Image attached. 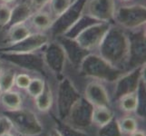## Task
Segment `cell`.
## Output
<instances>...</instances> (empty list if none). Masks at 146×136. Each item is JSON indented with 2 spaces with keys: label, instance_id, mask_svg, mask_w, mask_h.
Segmentation results:
<instances>
[{
  "label": "cell",
  "instance_id": "6da1fadb",
  "mask_svg": "<svg viewBox=\"0 0 146 136\" xmlns=\"http://www.w3.org/2000/svg\"><path fill=\"white\" fill-rule=\"evenodd\" d=\"M100 54L113 66L127 62L128 36L119 27H111L99 44Z\"/></svg>",
  "mask_w": 146,
  "mask_h": 136
},
{
  "label": "cell",
  "instance_id": "7a4b0ae2",
  "mask_svg": "<svg viewBox=\"0 0 146 136\" xmlns=\"http://www.w3.org/2000/svg\"><path fill=\"white\" fill-rule=\"evenodd\" d=\"M79 67L84 75L108 82L117 80L121 74V71L117 67L108 63L102 56L94 54H88Z\"/></svg>",
  "mask_w": 146,
  "mask_h": 136
},
{
  "label": "cell",
  "instance_id": "3957f363",
  "mask_svg": "<svg viewBox=\"0 0 146 136\" xmlns=\"http://www.w3.org/2000/svg\"><path fill=\"white\" fill-rule=\"evenodd\" d=\"M16 129L24 135L33 136L42 133L43 128L39 121L32 112L27 110H16L7 111L4 113Z\"/></svg>",
  "mask_w": 146,
  "mask_h": 136
},
{
  "label": "cell",
  "instance_id": "277c9868",
  "mask_svg": "<svg viewBox=\"0 0 146 136\" xmlns=\"http://www.w3.org/2000/svg\"><path fill=\"white\" fill-rule=\"evenodd\" d=\"M87 0H74L65 11L59 16L56 21L51 25V30L54 36H60L67 31L81 17Z\"/></svg>",
  "mask_w": 146,
  "mask_h": 136
},
{
  "label": "cell",
  "instance_id": "5b68a950",
  "mask_svg": "<svg viewBox=\"0 0 146 136\" xmlns=\"http://www.w3.org/2000/svg\"><path fill=\"white\" fill-rule=\"evenodd\" d=\"M94 105L85 98L80 97L67 115L68 125L75 129L87 128L93 123Z\"/></svg>",
  "mask_w": 146,
  "mask_h": 136
},
{
  "label": "cell",
  "instance_id": "8992f818",
  "mask_svg": "<svg viewBox=\"0 0 146 136\" xmlns=\"http://www.w3.org/2000/svg\"><path fill=\"white\" fill-rule=\"evenodd\" d=\"M110 28L108 22H97L84 28L74 39L84 49L90 51L98 47Z\"/></svg>",
  "mask_w": 146,
  "mask_h": 136
},
{
  "label": "cell",
  "instance_id": "52a82bcc",
  "mask_svg": "<svg viewBox=\"0 0 146 136\" xmlns=\"http://www.w3.org/2000/svg\"><path fill=\"white\" fill-rule=\"evenodd\" d=\"M113 17L125 28H137L145 24V7L141 5L122 7L114 11Z\"/></svg>",
  "mask_w": 146,
  "mask_h": 136
},
{
  "label": "cell",
  "instance_id": "ba28073f",
  "mask_svg": "<svg viewBox=\"0 0 146 136\" xmlns=\"http://www.w3.org/2000/svg\"><path fill=\"white\" fill-rule=\"evenodd\" d=\"M80 97L81 96L77 93L76 89L74 87V85L68 79L65 78L60 83L57 99V106L60 119H66L70 110Z\"/></svg>",
  "mask_w": 146,
  "mask_h": 136
},
{
  "label": "cell",
  "instance_id": "9c48e42d",
  "mask_svg": "<svg viewBox=\"0 0 146 136\" xmlns=\"http://www.w3.org/2000/svg\"><path fill=\"white\" fill-rule=\"evenodd\" d=\"M128 67L136 68L145 62V36L143 32H138L128 36Z\"/></svg>",
  "mask_w": 146,
  "mask_h": 136
},
{
  "label": "cell",
  "instance_id": "30bf717a",
  "mask_svg": "<svg viewBox=\"0 0 146 136\" xmlns=\"http://www.w3.org/2000/svg\"><path fill=\"white\" fill-rule=\"evenodd\" d=\"M84 9L87 16L96 21L108 22L114 16V0H87Z\"/></svg>",
  "mask_w": 146,
  "mask_h": 136
},
{
  "label": "cell",
  "instance_id": "8fae6325",
  "mask_svg": "<svg viewBox=\"0 0 146 136\" xmlns=\"http://www.w3.org/2000/svg\"><path fill=\"white\" fill-rule=\"evenodd\" d=\"M48 37L44 34H36L26 37L16 44H8L6 46L0 47V52L2 53H33L34 51L42 47L47 44Z\"/></svg>",
  "mask_w": 146,
  "mask_h": 136
},
{
  "label": "cell",
  "instance_id": "7c38bea8",
  "mask_svg": "<svg viewBox=\"0 0 146 136\" xmlns=\"http://www.w3.org/2000/svg\"><path fill=\"white\" fill-rule=\"evenodd\" d=\"M43 59L44 64L54 74H61L64 67L66 56L62 45L58 42H53L48 44L44 48Z\"/></svg>",
  "mask_w": 146,
  "mask_h": 136
},
{
  "label": "cell",
  "instance_id": "4fadbf2b",
  "mask_svg": "<svg viewBox=\"0 0 146 136\" xmlns=\"http://www.w3.org/2000/svg\"><path fill=\"white\" fill-rule=\"evenodd\" d=\"M2 55L8 62L22 68L37 72L44 71V59L33 53H2Z\"/></svg>",
  "mask_w": 146,
  "mask_h": 136
},
{
  "label": "cell",
  "instance_id": "5bb4252c",
  "mask_svg": "<svg viewBox=\"0 0 146 136\" xmlns=\"http://www.w3.org/2000/svg\"><path fill=\"white\" fill-rule=\"evenodd\" d=\"M143 65L134 68L131 73L123 75L118 79L115 88L114 95L116 98H121L124 95L134 94L137 91L142 78Z\"/></svg>",
  "mask_w": 146,
  "mask_h": 136
},
{
  "label": "cell",
  "instance_id": "9a60e30c",
  "mask_svg": "<svg viewBox=\"0 0 146 136\" xmlns=\"http://www.w3.org/2000/svg\"><path fill=\"white\" fill-rule=\"evenodd\" d=\"M58 43L62 45L65 56L70 60L74 66L79 67L84 58L88 54L87 50L80 46L74 39L64 36H58Z\"/></svg>",
  "mask_w": 146,
  "mask_h": 136
},
{
  "label": "cell",
  "instance_id": "2e32d148",
  "mask_svg": "<svg viewBox=\"0 0 146 136\" xmlns=\"http://www.w3.org/2000/svg\"><path fill=\"white\" fill-rule=\"evenodd\" d=\"M85 99L95 106L108 107L109 98L105 89L98 83H91L85 89Z\"/></svg>",
  "mask_w": 146,
  "mask_h": 136
},
{
  "label": "cell",
  "instance_id": "e0dca14e",
  "mask_svg": "<svg viewBox=\"0 0 146 136\" xmlns=\"http://www.w3.org/2000/svg\"><path fill=\"white\" fill-rule=\"evenodd\" d=\"M32 4L28 2H23L17 5L11 10V18L9 25L11 27L15 25L22 24L32 16Z\"/></svg>",
  "mask_w": 146,
  "mask_h": 136
},
{
  "label": "cell",
  "instance_id": "ac0fdd59",
  "mask_svg": "<svg viewBox=\"0 0 146 136\" xmlns=\"http://www.w3.org/2000/svg\"><path fill=\"white\" fill-rule=\"evenodd\" d=\"M29 34H30L29 28L26 25H24L23 23L15 25V26L11 27V29L9 30L7 43L8 44H16L19 41H21V40L25 39L26 37H27Z\"/></svg>",
  "mask_w": 146,
  "mask_h": 136
},
{
  "label": "cell",
  "instance_id": "d6986e66",
  "mask_svg": "<svg viewBox=\"0 0 146 136\" xmlns=\"http://www.w3.org/2000/svg\"><path fill=\"white\" fill-rule=\"evenodd\" d=\"M113 119V113L106 106H96L94 108L93 122L99 125H104Z\"/></svg>",
  "mask_w": 146,
  "mask_h": 136
},
{
  "label": "cell",
  "instance_id": "ffe728a7",
  "mask_svg": "<svg viewBox=\"0 0 146 136\" xmlns=\"http://www.w3.org/2000/svg\"><path fill=\"white\" fill-rule=\"evenodd\" d=\"M36 106L40 111H47L52 105V93L47 84H44L42 93L36 96Z\"/></svg>",
  "mask_w": 146,
  "mask_h": 136
},
{
  "label": "cell",
  "instance_id": "44dd1931",
  "mask_svg": "<svg viewBox=\"0 0 146 136\" xmlns=\"http://www.w3.org/2000/svg\"><path fill=\"white\" fill-rule=\"evenodd\" d=\"M31 23L35 27L38 29H46L53 24L52 18L48 14L44 12H38L31 17Z\"/></svg>",
  "mask_w": 146,
  "mask_h": 136
},
{
  "label": "cell",
  "instance_id": "7402d4cb",
  "mask_svg": "<svg viewBox=\"0 0 146 136\" xmlns=\"http://www.w3.org/2000/svg\"><path fill=\"white\" fill-rule=\"evenodd\" d=\"M98 136H122L119 123L112 119L107 123L102 125L98 131Z\"/></svg>",
  "mask_w": 146,
  "mask_h": 136
},
{
  "label": "cell",
  "instance_id": "603a6c76",
  "mask_svg": "<svg viewBox=\"0 0 146 136\" xmlns=\"http://www.w3.org/2000/svg\"><path fill=\"white\" fill-rule=\"evenodd\" d=\"M2 102L5 104V106L8 109L16 110L18 109L20 104H21V97L16 92H5L2 95Z\"/></svg>",
  "mask_w": 146,
  "mask_h": 136
},
{
  "label": "cell",
  "instance_id": "cb8c5ba5",
  "mask_svg": "<svg viewBox=\"0 0 146 136\" xmlns=\"http://www.w3.org/2000/svg\"><path fill=\"white\" fill-rule=\"evenodd\" d=\"M15 74L11 70H8L6 72H2L0 74V88L1 91L7 92L10 91L15 84Z\"/></svg>",
  "mask_w": 146,
  "mask_h": 136
},
{
  "label": "cell",
  "instance_id": "d4e9b609",
  "mask_svg": "<svg viewBox=\"0 0 146 136\" xmlns=\"http://www.w3.org/2000/svg\"><path fill=\"white\" fill-rule=\"evenodd\" d=\"M137 94V113L141 117L145 116V84L143 80H141Z\"/></svg>",
  "mask_w": 146,
  "mask_h": 136
},
{
  "label": "cell",
  "instance_id": "484cf974",
  "mask_svg": "<svg viewBox=\"0 0 146 136\" xmlns=\"http://www.w3.org/2000/svg\"><path fill=\"white\" fill-rule=\"evenodd\" d=\"M121 108L126 112H133L137 108V95L131 94L121 97Z\"/></svg>",
  "mask_w": 146,
  "mask_h": 136
},
{
  "label": "cell",
  "instance_id": "4316f807",
  "mask_svg": "<svg viewBox=\"0 0 146 136\" xmlns=\"http://www.w3.org/2000/svg\"><path fill=\"white\" fill-rule=\"evenodd\" d=\"M73 2V0H50L52 12L55 17H59L66 10Z\"/></svg>",
  "mask_w": 146,
  "mask_h": 136
},
{
  "label": "cell",
  "instance_id": "83f0119b",
  "mask_svg": "<svg viewBox=\"0 0 146 136\" xmlns=\"http://www.w3.org/2000/svg\"><path fill=\"white\" fill-rule=\"evenodd\" d=\"M57 131L62 136H88L81 131H78L74 127L69 126L68 124H62V123H57Z\"/></svg>",
  "mask_w": 146,
  "mask_h": 136
},
{
  "label": "cell",
  "instance_id": "f1b7e54d",
  "mask_svg": "<svg viewBox=\"0 0 146 136\" xmlns=\"http://www.w3.org/2000/svg\"><path fill=\"white\" fill-rule=\"evenodd\" d=\"M44 87V84L41 79H33L30 81L28 84L27 91L31 96L36 97L37 95H39L42 93Z\"/></svg>",
  "mask_w": 146,
  "mask_h": 136
},
{
  "label": "cell",
  "instance_id": "f546056e",
  "mask_svg": "<svg viewBox=\"0 0 146 136\" xmlns=\"http://www.w3.org/2000/svg\"><path fill=\"white\" fill-rule=\"evenodd\" d=\"M11 18V9L6 4H0V27L9 25Z\"/></svg>",
  "mask_w": 146,
  "mask_h": 136
},
{
  "label": "cell",
  "instance_id": "4dcf8cb0",
  "mask_svg": "<svg viewBox=\"0 0 146 136\" xmlns=\"http://www.w3.org/2000/svg\"><path fill=\"white\" fill-rule=\"evenodd\" d=\"M119 126L122 132L132 133L136 130V123L133 118H125L119 123Z\"/></svg>",
  "mask_w": 146,
  "mask_h": 136
},
{
  "label": "cell",
  "instance_id": "1f68e13d",
  "mask_svg": "<svg viewBox=\"0 0 146 136\" xmlns=\"http://www.w3.org/2000/svg\"><path fill=\"white\" fill-rule=\"evenodd\" d=\"M11 128L12 123L10 122V120L7 117H0V136L8 133L11 130Z\"/></svg>",
  "mask_w": 146,
  "mask_h": 136
},
{
  "label": "cell",
  "instance_id": "d6a6232c",
  "mask_svg": "<svg viewBox=\"0 0 146 136\" xmlns=\"http://www.w3.org/2000/svg\"><path fill=\"white\" fill-rule=\"evenodd\" d=\"M30 78L28 75L27 74H19L17 76V78H15V83L17 85L19 88H27L28 84L30 83Z\"/></svg>",
  "mask_w": 146,
  "mask_h": 136
},
{
  "label": "cell",
  "instance_id": "836d02e7",
  "mask_svg": "<svg viewBox=\"0 0 146 136\" xmlns=\"http://www.w3.org/2000/svg\"><path fill=\"white\" fill-rule=\"evenodd\" d=\"M49 1L50 0H32L31 4H32L33 7L40 9V8H42L46 3H48Z\"/></svg>",
  "mask_w": 146,
  "mask_h": 136
},
{
  "label": "cell",
  "instance_id": "e575fe53",
  "mask_svg": "<svg viewBox=\"0 0 146 136\" xmlns=\"http://www.w3.org/2000/svg\"><path fill=\"white\" fill-rule=\"evenodd\" d=\"M132 136H145V134L143 132H140V131L135 130L134 132L132 133Z\"/></svg>",
  "mask_w": 146,
  "mask_h": 136
},
{
  "label": "cell",
  "instance_id": "d590c367",
  "mask_svg": "<svg viewBox=\"0 0 146 136\" xmlns=\"http://www.w3.org/2000/svg\"><path fill=\"white\" fill-rule=\"evenodd\" d=\"M49 136H62V135H61V133H60L57 130H53Z\"/></svg>",
  "mask_w": 146,
  "mask_h": 136
},
{
  "label": "cell",
  "instance_id": "8d00e7d4",
  "mask_svg": "<svg viewBox=\"0 0 146 136\" xmlns=\"http://www.w3.org/2000/svg\"><path fill=\"white\" fill-rule=\"evenodd\" d=\"M2 1L4 2V3H11L12 1H14V0H2Z\"/></svg>",
  "mask_w": 146,
  "mask_h": 136
},
{
  "label": "cell",
  "instance_id": "74e56055",
  "mask_svg": "<svg viewBox=\"0 0 146 136\" xmlns=\"http://www.w3.org/2000/svg\"><path fill=\"white\" fill-rule=\"evenodd\" d=\"M2 136H13V135H12V134H10V133H7L3 134Z\"/></svg>",
  "mask_w": 146,
  "mask_h": 136
},
{
  "label": "cell",
  "instance_id": "f35d334b",
  "mask_svg": "<svg viewBox=\"0 0 146 136\" xmlns=\"http://www.w3.org/2000/svg\"><path fill=\"white\" fill-rule=\"evenodd\" d=\"M2 64H1V63H0V74H2Z\"/></svg>",
  "mask_w": 146,
  "mask_h": 136
},
{
  "label": "cell",
  "instance_id": "ab89813d",
  "mask_svg": "<svg viewBox=\"0 0 146 136\" xmlns=\"http://www.w3.org/2000/svg\"><path fill=\"white\" fill-rule=\"evenodd\" d=\"M123 1H128V0H123Z\"/></svg>",
  "mask_w": 146,
  "mask_h": 136
},
{
  "label": "cell",
  "instance_id": "60d3db41",
  "mask_svg": "<svg viewBox=\"0 0 146 136\" xmlns=\"http://www.w3.org/2000/svg\"><path fill=\"white\" fill-rule=\"evenodd\" d=\"M0 92H1V88H0Z\"/></svg>",
  "mask_w": 146,
  "mask_h": 136
}]
</instances>
